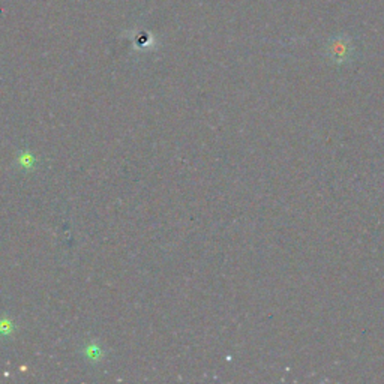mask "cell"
Returning a JSON list of instances; mask_svg holds the SVG:
<instances>
[{
  "instance_id": "1",
  "label": "cell",
  "mask_w": 384,
  "mask_h": 384,
  "mask_svg": "<svg viewBox=\"0 0 384 384\" xmlns=\"http://www.w3.org/2000/svg\"><path fill=\"white\" fill-rule=\"evenodd\" d=\"M18 163H20L21 168H32L35 164V156L28 152H24L18 156Z\"/></svg>"
},
{
  "instance_id": "2",
  "label": "cell",
  "mask_w": 384,
  "mask_h": 384,
  "mask_svg": "<svg viewBox=\"0 0 384 384\" xmlns=\"http://www.w3.org/2000/svg\"><path fill=\"white\" fill-rule=\"evenodd\" d=\"M12 332H14V323L6 318L0 320V335H11Z\"/></svg>"
},
{
  "instance_id": "3",
  "label": "cell",
  "mask_w": 384,
  "mask_h": 384,
  "mask_svg": "<svg viewBox=\"0 0 384 384\" xmlns=\"http://www.w3.org/2000/svg\"><path fill=\"white\" fill-rule=\"evenodd\" d=\"M88 356L92 359V361H99L103 356V351L98 345H92V347H88Z\"/></svg>"
}]
</instances>
